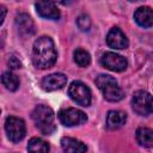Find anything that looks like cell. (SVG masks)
I'll use <instances>...</instances> for the list:
<instances>
[{"label":"cell","mask_w":153,"mask_h":153,"mask_svg":"<svg viewBox=\"0 0 153 153\" xmlns=\"http://www.w3.org/2000/svg\"><path fill=\"white\" fill-rule=\"evenodd\" d=\"M61 147L63 153H85L86 146L81 141L73 139V137H62L61 139Z\"/></svg>","instance_id":"5bb4252c"},{"label":"cell","mask_w":153,"mask_h":153,"mask_svg":"<svg viewBox=\"0 0 153 153\" xmlns=\"http://www.w3.org/2000/svg\"><path fill=\"white\" fill-rule=\"evenodd\" d=\"M32 121L36 126V128L44 135H50L55 131L56 127L54 123V111L51 108L47 105H37L32 114H31Z\"/></svg>","instance_id":"7a4b0ae2"},{"label":"cell","mask_w":153,"mask_h":153,"mask_svg":"<svg viewBox=\"0 0 153 153\" xmlns=\"http://www.w3.org/2000/svg\"><path fill=\"white\" fill-rule=\"evenodd\" d=\"M0 10H1V17H0V23L2 24V23H4V19H5V14H6V8H5V6H0Z\"/></svg>","instance_id":"7402d4cb"},{"label":"cell","mask_w":153,"mask_h":153,"mask_svg":"<svg viewBox=\"0 0 153 153\" xmlns=\"http://www.w3.org/2000/svg\"><path fill=\"white\" fill-rule=\"evenodd\" d=\"M134 19L137 25L142 27H151L153 26V10L148 6H141L135 11Z\"/></svg>","instance_id":"4fadbf2b"},{"label":"cell","mask_w":153,"mask_h":153,"mask_svg":"<svg viewBox=\"0 0 153 153\" xmlns=\"http://www.w3.org/2000/svg\"><path fill=\"white\" fill-rule=\"evenodd\" d=\"M8 65H10L11 68H20V66H22L20 61H19L14 55L10 56V59H8Z\"/></svg>","instance_id":"44dd1931"},{"label":"cell","mask_w":153,"mask_h":153,"mask_svg":"<svg viewBox=\"0 0 153 153\" xmlns=\"http://www.w3.org/2000/svg\"><path fill=\"white\" fill-rule=\"evenodd\" d=\"M76 25L81 30V31H88L90 27H91V20L85 14H81L80 17H78L76 19Z\"/></svg>","instance_id":"ffe728a7"},{"label":"cell","mask_w":153,"mask_h":153,"mask_svg":"<svg viewBox=\"0 0 153 153\" xmlns=\"http://www.w3.org/2000/svg\"><path fill=\"white\" fill-rule=\"evenodd\" d=\"M127 121V115L120 110H111L106 116V127L109 129H118Z\"/></svg>","instance_id":"9a60e30c"},{"label":"cell","mask_w":153,"mask_h":153,"mask_svg":"<svg viewBox=\"0 0 153 153\" xmlns=\"http://www.w3.org/2000/svg\"><path fill=\"white\" fill-rule=\"evenodd\" d=\"M100 63L103 67L114 72H122L127 68V65H128L127 60L123 56L112 51L104 53L100 57Z\"/></svg>","instance_id":"ba28073f"},{"label":"cell","mask_w":153,"mask_h":153,"mask_svg":"<svg viewBox=\"0 0 153 153\" xmlns=\"http://www.w3.org/2000/svg\"><path fill=\"white\" fill-rule=\"evenodd\" d=\"M69 97L81 106H88L91 103V91L81 81H73L68 87Z\"/></svg>","instance_id":"8992f818"},{"label":"cell","mask_w":153,"mask_h":153,"mask_svg":"<svg viewBox=\"0 0 153 153\" xmlns=\"http://www.w3.org/2000/svg\"><path fill=\"white\" fill-rule=\"evenodd\" d=\"M133 110L141 116H147L153 112V96L146 91H137L131 98Z\"/></svg>","instance_id":"277c9868"},{"label":"cell","mask_w":153,"mask_h":153,"mask_svg":"<svg viewBox=\"0 0 153 153\" xmlns=\"http://www.w3.org/2000/svg\"><path fill=\"white\" fill-rule=\"evenodd\" d=\"M73 56H74L75 63H76L78 66H80V67H86V66H88L90 62H91V56H90V54H88L86 50L81 49V48L75 49Z\"/></svg>","instance_id":"d6986e66"},{"label":"cell","mask_w":153,"mask_h":153,"mask_svg":"<svg viewBox=\"0 0 153 153\" xmlns=\"http://www.w3.org/2000/svg\"><path fill=\"white\" fill-rule=\"evenodd\" d=\"M1 82L10 91H16L19 87V79L12 72H5V73H2V75H1Z\"/></svg>","instance_id":"ac0fdd59"},{"label":"cell","mask_w":153,"mask_h":153,"mask_svg":"<svg viewBox=\"0 0 153 153\" xmlns=\"http://www.w3.org/2000/svg\"><path fill=\"white\" fill-rule=\"evenodd\" d=\"M5 130H6L7 137L12 142H19L24 139L26 134L25 122L19 117L8 116L5 121Z\"/></svg>","instance_id":"5b68a950"},{"label":"cell","mask_w":153,"mask_h":153,"mask_svg":"<svg viewBox=\"0 0 153 153\" xmlns=\"http://www.w3.org/2000/svg\"><path fill=\"white\" fill-rule=\"evenodd\" d=\"M57 117H59V121L66 127L80 126L87 121V116L85 115V112L75 108H67V109L60 110L57 114Z\"/></svg>","instance_id":"52a82bcc"},{"label":"cell","mask_w":153,"mask_h":153,"mask_svg":"<svg viewBox=\"0 0 153 153\" xmlns=\"http://www.w3.org/2000/svg\"><path fill=\"white\" fill-rule=\"evenodd\" d=\"M96 85L102 91L104 98L109 102H120L124 97L122 88L118 86L117 81L111 75L108 74L98 75L96 79Z\"/></svg>","instance_id":"3957f363"},{"label":"cell","mask_w":153,"mask_h":153,"mask_svg":"<svg viewBox=\"0 0 153 153\" xmlns=\"http://www.w3.org/2000/svg\"><path fill=\"white\" fill-rule=\"evenodd\" d=\"M35 7H36L37 13L43 18L55 20V19H59V17H60V11L56 7L55 2H51V1H38V2L35 4Z\"/></svg>","instance_id":"8fae6325"},{"label":"cell","mask_w":153,"mask_h":153,"mask_svg":"<svg viewBox=\"0 0 153 153\" xmlns=\"http://www.w3.org/2000/svg\"><path fill=\"white\" fill-rule=\"evenodd\" d=\"M106 43L114 49H126L129 44L128 38L118 27H112L106 36Z\"/></svg>","instance_id":"9c48e42d"},{"label":"cell","mask_w":153,"mask_h":153,"mask_svg":"<svg viewBox=\"0 0 153 153\" xmlns=\"http://www.w3.org/2000/svg\"><path fill=\"white\" fill-rule=\"evenodd\" d=\"M136 141L142 147H152L153 146V130L146 127H141L135 133Z\"/></svg>","instance_id":"2e32d148"},{"label":"cell","mask_w":153,"mask_h":153,"mask_svg":"<svg viewBox=\"0 0 153 153\" xmlns=\"http://www.w3.org/2000/svg\"><path fill=\"white\" fill-rule=\"evenodd\" d=\"M56 50L54 42L48 36H42L37 38L32 47V62L37 68L47 69L55 65L56 62Z\"/></svg>","instance_id":"6da1fadb"},{"label":"cell","mask_w":153,"mask_h":153,"mask_svg":"<svg viewBox=\"0 0 153 153\" xmlns=\"http://www.w3.org/2000/svg\"><path fill=\"white\" fill-rule=\"evenodd\" d=\"M16 27L23 36H31L35 33V23L26 13H19L16 17Z\"/></svg>","instance_id":"7c38bea8"},{"label":"cell","mask_w":153,"mask_h":153,"mask_svg":"<svg viewBox=\"0 0 153 153\" xmlns=\"http://www.w3.org/2000/svg\"><path fill=\"white\" fill-rule=\"evenodd\" d=\"M27 152L29 153H48L49 146L43 139L32 137L27 143Z\"/></svg>","instance_id":"e0dca14e"},{"label":"cell","mask_w":153,"mask_h":153,"mask_svg":"<svg viewBox=\"0 0 153 153\" xmlns=\"http://www.w3.org/2000/svg\"><path fill=\"white\" fill-rule=\"evenodd\" d=\"M67 84V76L62 73L49 74L43 78L41 85L45 91H55L62 88Z\"/></svg>","instance_id":"30bf717a"}]
</instances>
